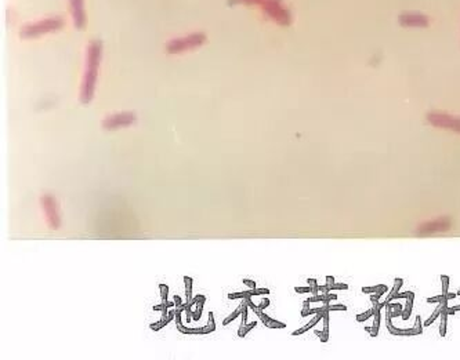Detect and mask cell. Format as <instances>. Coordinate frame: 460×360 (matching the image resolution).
Returning <instances> with one entry per match:
<instances>
[{
	"label": "cell",
	"instance_id": "17",
	"mask_svg": "<svg viewBox=\"0 0 460 360\" xmlns=\"http://www.w3.org/2000/svg\"><path fill=\"white\" fill-rule=\"evenodd\" d=\"M169 322H172V319H170V318H162V320L161 322H158V323H154V325H151V329H152V330H155V331H158V330H161L162 327H165V326L168 325Z\"/></svg>",
	"mask_w": 460,
	"mask_h": 360
},
{
	"label": "cell",
	"instance_id": "33",
	"mask_svg": "<svg viewBox=\"0 0 460 360\" xmlns=\"http://www.w3.org/2000/svg\"><path fill=\"white\" fill-rule=\"evenodd\" d=\"M456 295L458 294H455V293H448V294L444 297V300H447V301H448V300H454V298H456Z\"/></svg>",
	"mask_w": 460,
	"mask_h": 360
},
{
	"label": "cell",
	"instance_id": "24",
	"mask_svg": "<svg viewBox=\"0 0 460 360\" xmlns=\"http://www.w3.org/2000/svg\"><path fill=\"white\" fill-rule=\"evenodd\" d=\"M380 287H382V284H377V286H373V287H364L362 291H364V293H369V294H375Z\"/></svg>",
	"mask_w": 460,
	"mask_h": 360
},
{
	"label": "cell",
	"instance_id": "15",
	"mask_svg": "<svg viewBox=\"0 0 460 360\" xmlns=\"http://www.w3.org/2000/svg\"><path fill=\"white\" fill-rule=\"evenodd\" d=\"M256 326H257V322H251L250 325H247V326H240V329H239V331H238V336L245 337L246 334H247V333H249L253 327H256Z\"/></svg>",
	"mask_w": 460,
	"mask_h": 360
},
{
	"label": "cell",
	"instance_id": "23",
	"mask_svg": "<svg viewBox=\"0 0 460 360\" xmlns=\"http://www.w3.org/2000/svg\"><path fill=\"white\" fill-rule=\"evenodd\" d=\"M263 1L264 0H232V3H245V4H253V3H256V4H260V6H261Z\"/></svg>",
	"mask_w": 460,
	"mask_h": 360
},
{
	"label": "cell",
	"instance_id": "29",
	"mask_svg": "<svg viewBox=\"0 0 460 360\" xmlns=\"http://www.w3.org/2000/svg\"><path fill=\"white\" fill-rule=\"evenodd\" d=\"M243 283H245L246 286H247V287H249V289H250V290L257 289L256 282H253V280H247V279H245V280H243Z\"/></svg>",
	"mask_w": 460,
	"mask_h": 360
},
{
	"label": "cell",
	"instance_id": "21",
	"mask_svg": "<svg viewBox=\"0 0 460 360\" xmlns=\"http://www.w3.org/2000/svg\"><path fill=\"white\" fill-rule=\"evenodd\" d=\"M159 287H161V295H162V300H163V302H166V301H168V293H169V287H168V286H165V284H161V286H159Z\"/></svg>",
	"mask_w": 460,
	"mask_h": 360
},
{
	"label": "cell",
	"instance_id": "20",
	"mask_svg": "<svg viewBox=\"0 0 460 360\" xmlns=\"http://www.w3.org/2000/svg\"><path fill=\"white\" fill-rule=\"evenodd\" d=\"M441 280H443V297L448 294V287H449V278L448 276H445L443 275L441 276Z\"/></svg>",
	"mask_w": 460,
	"mask_h": 360
},
{
	"label": "cell",
	"instance_id": "4",
	"mask_svg": "<svg viewBox=\"0 0 460 360\" xmlns=\"http://www.w3.org/2000/svg\"><path fill=\"white\" fill-rule=\"evenodd\" d=\"M261 7H263L264 12L269 18L276 21L278 24L289 25L292 22V15L286 7L283 6L282 0H264Z\"/></svg>",
	"mask_w": 460,
	"mask_h": 360
},
{
	"label": "cell",
	"instance_id": "2",
	"mask_svg": "<svg viewBox=\"0 0 460 360\" xmlns=\"http://www.w3.org/2000/svg\"><path fill=\"white\" fill-rule=\"evenodd\" d=\"M64 26V19L60 17H53L47 18V19H43V21H37L35 24H30L24 26L21 29V36L24 39H30V37H37V36L44 35V33H50L54 30L61 29Z\"/></svg>",
	"mask_w": 460,
	"mask_h": 360
},
{
	"label": "cell",
	"instance_id": "8",
	"mask_svg": "<svg viewBox=\"0 0 460 360\" xmlns=\"http://www.w3.org/2000/svg\"><path fill=\"white\" fill-rule=\"evenodd\" d=\"M71 14L73 18V24L78 29H84L86 26V12H84L83 0H69Z\"/></svg>",
	"mask_w": 460,
	"mask_h": 360
},
{
	"label": "cell",
	"instance_id": "18",
	"mask_svg": "<svg viewBox=\"0 0 460 360\" xmlns=\"http://www.w3.org/2000/svg\"><path fill=\"white\" fill-rule=\"evenodd\" d=\"M247 297H251L250 289H249V291H245V293H232V294L228 295L230 300H235V298H245L246 300Z\"/></svg>",
	"mask_w": 460,
	"mask_h": 360
},
{
	"label": "cell",
	"instance_id": "5",
	"mask_svg": "<svg viewBox=\"0 0 460 360\" xmlns=\"http://www.w3.org/2000/svg\"><path fill=\"white\" fill-rule=\"evenodd\" d=\"M42 206L46 214V219H47V224L50 228L53 229H58L61 226V218L60 214H58V207H57V201L54 199L53 195H44L42 197Z\"/></svg>",
	"mask_w": 460,
	"mask_h": 360
},
{
	"label": "cell",
	"instance_id": "16",
	"mask_svg": "<svg viewBox=\"0 0 460 360\" xmlns=\"http://www.w3.org/2000/svg\"><path fill=\"white\" fill-rule=\"evenodd\" d=\"M398 298H405V300H408V298H413V300H415V293H412V291H405V293H400V291H398L397 294L393 295L391 301H394V300H398ZM391 301H390V302H391Z\"/></svg>",
	"mask_w": 460,
	"mask_h": 360
},
{
	"label": "cell",
	"instance_id": "32",
	"mask_svg": "<svg viewBox=\"0 0 460 360\" xmlns=\"http://www.w3.org/2000/svg\"><path fill=\"white\" fill-rule=\"evenodd\" d=\"M415 330L418 331V334H422V325H420V318H416V325L413 326Z\"/></svg>",
	"mask_w": 460,
	"mask_h": 360
},
{
	"label": "cell",
	"instance_id": "10",
	"mask_svg": "<svg viewBox=\"0 0 460 360\" xmlns=\"http://www.w3.org/2000/svg\"><path fill=\"white\" fill-rule=\"evenodd\" d=\"M402 283H404V280H402V279H400V278L395 279L394 287H393V290L390 291V294L387 295V298H386V301H384V304H387V302L391 301V298H393V295H395V294H397V293H398V291H400V289H401V286H402Z\"/></svg>",
	"mask_w": 460,
	"mask_h": 360
},
{
	"label": "cell",
	"instance_id": "19",
	"mask_svg": "<svg viewBox=\"0 0 460 360\" xmlns=\"http://www.w3.org/2000/svg\"><path fill=\"white\" fill-rule=\"evenodd\" d=\"M267 327H271V329H283V327H286L285 323H281V322H276V320L269 319V322L267 323Z\"/></svg>",
	"mask_w": 460,
	"mask_h": 360
},
{
	"label": "cell",
	"instance_id": "30",
	"mask_svg": "<svg viewBox=\"0 0 460 360\" xmlns=\"http://www.w3.org/2000/svg\"><path fill=\"white\" fill-rule=\"evenodd\" d=\"M269 304H271V302H269V300H268V298H263V301L260 302V304H258V305H257V307L260 308V309H265V308L268 307Z\"/></svg>",
	"mask_w": 460,
	"mask_h": 360
},
{
	"label": "cell",
	"instance_id": "27",
	"mask_svg": "<svg viewBox=\"0 0 460 360\" xmlns=\"http://www.w3.org/2000/svg\"><path fill=\"white\" fill-rule=\"evenodd\" d=\"M443 300H444L443 295H437V297L429 298V300H427V302H429V304H434V302H437V304H441V302H443Z\"/></svg>",
	"mask_w": 460,
	"mask_h": 360
},
{
	"label": "cell",
	"instance_id": "14",
	"mask_svg": "<svg viewBox=\"0 0 460 360\" xmlns=\"http://www.w3.org/2000/svg\"><path fill=\"white\" fill-rule=\"evenodd\" d=\"M447 318H448V312H447V311H443L441 326H440V334H441V337L447 336Z\"/></svg>",
	"mask_w": 460,
	"mask_h": 360
},
{
	"label": "cell",
	"instance_id": "12",
	"mask_svg": "<svg viewBox=\"0 0 460 360\" xmlns=\"http://www.w3.org/2000/svg\"><path fill=\"white\" fill-rule=\"evenodd\" d=\"M242 311H243V304H242L240 307H238V309H235V311H233V312L231 313L230 316H228L227 319H224V322H223V325H224V326L230 325V323H231L232 320H235V319H236V318H238L239 315L242 313Z\"/></svg>",
	"mask_w": 460,
	"mask_h": 360
},
{
	"label": "cell",
	"instance_id": "3",
	"mask_svg": "<svg viewBox=\"0 0 460 360\" xmlns=\"http://www.w3.org/2000/svg\"><path fill=\"white\" fill-rule=\"evenodd\" d=\"M205 41H206V36L202 32H197V33H191V35L186 36V37H180V39L170 40L166 44V51L169 54L183 53V51H187V50H192V48L202 46Z\"/></svg>",
	"mask_w": 460,
	"mask_h": 360
},
{
	"label": "cell",
	"instance_id": "36",
	"mask_svg": "<svg viewBox=\"0 0 460 360\" xmlns=\"http://www.w3.org/2000/svg\"><path fill=\"white\" fill-rule=\"evenodd\" d=\"M458 295H460V291H459V293H458Z\"/></svg>",
	"mask_w": 460,
	"mask_h": 360
},
{
	"label": "cell",
	"instance_id": "1",
	"mask_svg": "<svg viewBox=\"0 0 460 360\" xmlns=\"http://www.w3.org/2000/svg\"><path fill=\"white\" fill-rule=\"evenodd\" d=\"M102 44L100 40H91L87 48V64L84 72L82 89H80V102L89 104L93 100V95L96 91L97 77H98V68L101 61Z\"/></svg>",
	"mask_w": 460,
	"mask_h": 360
},
{
	"label": "cell",
	"instance_id": "26",
	"mask_svg": "<svg viewBox=\"0 0 460 360\" xmlns=\"http://www.w3.org/2000/svg\"><path fill=\"white\" fill-rule=\"evenodd\" d=\"M348 289V284H337V283H335V284H330V286H329V290H347Z\"/></svg>",
	"mask_w": 460,
	"mask_h": 360
},
{
	"label": "cell",
	"instance_id": "28",
	"mask_svg": "<svg viewBox=\"0 0 460 360\" xmlns=\"http://www.w3.org/2000/svg\"><path fill=\"white\" fill-rule=\"evenodd\" d=\"M312 289H311L310 286H307V287H296V293H300V294H304V293H311Z\"/></svg>",
	"mask_w": 460,
	"mask_h": 360
},
{
	"label": "cell",
	"instance_id": "7",
	"mask_svg": "<svg viewBox=\"0 0 460 360\" xmlns=\"http://www.w3.org/2000/svg\"><path fill=\"white\" fill-rule=\"evenodd\" d=\"M402 26H411V28H426L429 26V17L418 12H405L401 14L398 18Z\"/></svg>",
	"mask_w": 460,
	"mask_h": 360
},
{
	"label": "cell",
	"instance_id": "34",
	"mask_svg": "<svg viewBox=\"0 0 460 360\" xmlns=\"http://www.w3.org/2000/svg\"><path fill=\"white\" fill-rule=\"evenodd\" d=\"M335 300H337V294L329 293V294H328V301H335Z\"/></svg>",
	"mask_w": 460,
	"mask_h": 360
},
{
	"label": "cell",
	"instance_id": "31",
	"mask_svg": "<svg viewBox=\"0 0 460 360\" xmlns=\"http://www.w3.org/2000/svg\"><path fill=\"white\" fill-rule=\"evenodd\" d=\"M365 330L368 331V333H371V336H372V337H376V336H377V331H379V329H376V327L373 326V327H365Z\"/></svg>",
	"mask_w": 460,
	"mask_h": 360
},
{
	"label": "cell",
	"instance_id": "9",
	"mask_svg": "<svg viewBox=\"0 0 460 360\" xmlns=\"http://www.w3.org/2000/svg\"><path fill=\"white\" fill-rule=\"evenodd\" d=\"M322 318H323V312L315 313V318H312V319H311L310 322H308V323H307V325L304 326V327H301L300 330L294 331L292 336H300V334H303V333H305V331H308L311 329V327H314V326L317 325L319 320H322Z\"/></svg>",
	"mask_w": 460,
	"mask_h": 360
},
{
	"label": "cell",
	"instance_id": "25",
	"mask_svg": "<svg viewBox=\"0 0 460 360\" xmlns=\"http://www.w3.org/2000/svg\"><path fill=\"white\" fill-rule=\"evenodd\" d=\"M328 309L329 311H346L347 307L346 305H341V304H339V305H332V304H329Z\"/></svg>",
	"mask_w": 460,
	"mask_h": 360
},
{
	"label": "cell",
	"instance_id": "6",
	"mask_svg": "<svg viewBox=\"0 0 460 360\" xmlns=\"http://www.w3.org/2000/svg\"><path fill=\"white\" fill-rule=\"evenodd\" d=\"M136 122V115L133 112H122L116 113L107 118L102 122V127L105 130H116L122 127H129Z\"/></svg>",
	"mask_w": 460,
	"mask_h": 360
},
{
	"label": "cell",
	"instance_id": "22",
	"mask_svg": "<svg viewBox=\"0 0 460 360\" xmlns=\"http://www.w3.org/2000/svg\"><path fill=\"white\" fill-rule=\"evenodd\" d=\"M269 293H271V291H269L268 289H254V290H250V294H251V297H253V295H261V294H269Z\"/></svg>",
	"mask_w": 460,
	"mask_h": 360
},
{
	"label": "cell",
	"instance_id": "13",
	"mask_svg": "<svg viewBox=\"0 0 460 360\" xmlns=\"http://www.w3.org/2000/svg\"><path fill=\"white\" fill-rule=\"evenodd\" d=\"M375 312H376V311H375V307H372L371 309H368V311L365 313H362V315H358V316H357V322H365V320H368L369 318H372V316H375Z\"/></svg>",
	"mask_w": 460,
	"mask_h": 360
},
{
	"label": "cell",
	"instance_id": "35",
	"mask_svg": "<svg viewBox=\"0 0 460 360\" xmlns=\"http://www.w3.org/2000/svg\"><path fill=\"white\" fill-rule=\"evenodd\" d=\"M326 284L330 286V284H335V279L332 278V276H326Z\"/></svg>",
	"mask_w": 460,
	"mask_h": 360
},
{
	"label": "cell",
	"instance_id": "11",
	"mask_svg": "<svg viewBox=\"0 0 460 360\" xmlns=\"http://www.w3.org/2000/svg\"><path fill=\"white\" fill-rule=\"evenodd\" d=\"M440 315H443V307H441V304H440V305L437 307L436 311L433 312V315H431L430 318H429V320H426L425 325H423V326H425V327H429V326H431V325H433V322H434V320H436L437 318L440 316Z\"/></svg>",
	"mask_w": 460,
	"mask_h": 360
}]
</instances>
